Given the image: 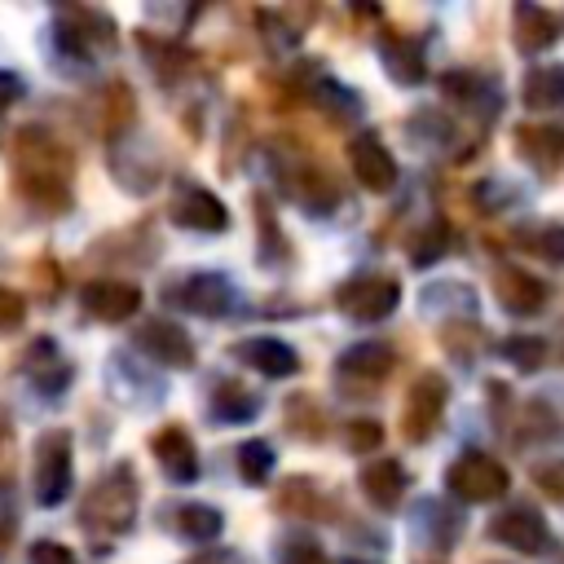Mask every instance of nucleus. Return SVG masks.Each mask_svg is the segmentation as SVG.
<instances>
[{"label": "nucleus", "mask_w": 564, "mask_h": 564, "mask_svg": "<svg viewBox=\"0 0 564 564\" xmlns=\"http://www.w3.org/2000/svg\"><path fill=\"white\" fill-rule=\"evenodd\" d=\"M13 176H18V189L48 212H62L70 203V154L40 128H26L18 137Z\"/></svg>", "instance_id": "nucleus-1"}, {"label": "nucleus", "mask_w": 564, "mask_h": 564, "mask_svg": "<svg viewBox=\"0 0 564 564\" xmlns=\"http://www.w3.org/2000/svg\"><path fill=\"white\" fill-rule=\"evenodd\" d=\"M489 533H494L502 546L520 551V555H538V551L546 546V524H542V516H538L533 507H511V511H502V516L489 524Z\"/></svg>", "instance_id": "nucleus-14"}, {"label": "nucleus", "mask_w": 564, "mask_h": 564, "mask_svg": "<svg viewBox=\"0 0 564 564\" xmlns=\"http://www.w3.org/2000/svg\"><path fill=\"white\" fill-rule=\"evenodd\" d=\"M379 441H383V427H379L375 419H352V423H348V449L370 454Z\"/></svg>", "instance_id": "nucleus-27"}, {"label": "nucleus", "mask_w": 564, "mask_h": 564, "mask_svg": "<svg viewBox=\"0 0 564 564\" xmlns=\"http://www.w3.org/2000/svg\"><path fill=\"white\" fill-rule=\"evenodd\" d=\"M18 97H22V79H18L13 70H0V110L13 106Z\"/></svg>", "instance_id": "nucleus-32"}, {"label": "nucleus", "mask_w": 564, "mask_h": 564, "mask_svg": "<svg viewBox=\"0 0 564 564\" xmlns=\"http://www.w3.org/2000/svg\"><path fill=\"white\" fill-rule=\"evenodd\" d=\"M70 480H75V471H70V432H62V427L40 432V441H35V498H40V507L66 502Z\"/></svg>", "instance_id": "nucleus-4"}, {"label": "nucleus", "mask_w": 564, "mask_h": 564, "mask_svg": "<svg viewBox=\"0 0 564 564\" xmlns=\"http://www.w3.org/2000/svg\"><path fill=\"white\" fill-rule=\"evenodd\" d=\"M238 476L247 485H264L273 476V445L269 441H242L238 445Z\"/></svg>", "instance_id": "nucleus-23"}, {"label": "nucleus", "mask_w": 564, "mask_h": 564, "mask_svg": "<svg viewBox=\"0 0 564 564\" xmlns=\"http://www.w3.org/2000/svg\"><path fill=\"white\" fill-rule=\"evenodd\" d=\"M357 480H361L366 502L379 507V511H397L405 502V489H410V476H405V467L397 458H370Z\"/></svg>", "instance_id": "nucleus-11"}, {"label": "nucleus", "mask_w": 564, "mask_h": 564, "mask_svg": "<svg viewBox=\"0 0 564 564\" xmlns=\"http://www.w3.org/2000/svg\"><path fill=\"white\" fill-rule=\"evenodd\" d=\"M137 348H141L150 361L172 366V370H189V366H194V339H189L185 326L172 322V317L145 322V326L137 330Z\"/></svg>", "instance_id": "nucleus-7"}, {"label": "nucleus", "mask_w": 564, "mask_h": 564, "mask_svg": "<svg viewBox=\"0 0 564 564\" xmlns=\"http://www.w3.org/2000/svg\"><path fill=\"white\" fill-rule=\"evenodd\" d=\"M256 405H260V401H256L242 383H220V388H216V405H212V410H216V419H229V423H234V419H251V414H256Z\"/></svg>", "instance_id": "nucleus-25"}, {"label": "nucleus", "mask_w": 564, "mask_h": 564, "mask_svg": "<svg viewBox=\"0 0 564 564\" xmlns=\"http://www.w3.org/2000/svg\"><path fill=\"white\" fill-rule=\"evenodd\" d=\"M22 313H26V300L9 286H0V335L4 330H18L22 326Z\"/></svg>", "instance_id": "nucleus-29"}, {"label": "nucleus", "mask_w": 564, "mask_h": 564, "mask_svg": "<svg viewBox=\"0 0 564 564\" xmlns=\"http://www.w3.org/2000/svg\"><path fill=\"white\" fill-rule=\"evenodd\" d=\"M189 564H242L234 551H207V555H198V560H189Z\"/></svg>", "instance_id": "nucleus-33"}, {"label": "nucleus", "mask_w": 564, "mask_h": 564, "mask_svg": "<svg viewBox=\"0 0 564 564\" xmlns=\"http://www.w3.org/2000/svg\"><path fill=\"white\" fill-rule=\"evenodd\" d=\"M348 163H352V176H357L370 194H383V189L397 185V159H392L388 145H383L379 137H370V132L348 145Z\"/></svg>", "instance_id": "nucleus-9"}, {"label": "nucleus", "mask_w": 564, "mask_h": 564, "mask_svg": "<svg viewBox=\"0 0 564 564\" xmlns=\"http://www.w3.org/2000/svg\"><path fill=\"white\" fill-rule=\"evenodd\" d=\"M344 564H366V560H344Z\"/></svg>", "instance_id": "nucleus-34"}, {"label": "nucleus", "mask_w": 564, "mask_h": 564, "mask_svg": "<svg viewBox=\"0 0 564 564\" xmlns=\"http://www.w3.org/2000/svg\"><path fill=\"white\" fill-rule=\"evenodd\" d=\"M419 247H423V251L414 256L419 264H427L432 256H441V251H445V225H432V229H427V234L419 238Z\"/></svg>", "instance_id": "nucleus-31"}, {"label": "nucleus", "mask_w": 564, "mask_h": 564, "mask_svg": "<svg viewBox=\"0 0 564 564\" xmlns=\"http://www.w3.org/2000/svg\"><path fill=\"white\" fill-rule=\"evenodd\" d=\"M172 220H176L181 229L220 234V229L229 225V212H225V203H220L216 194H207V189H198V185H185V189L176 194V203H172Z\"/></svg>", "instance_id": "nucleus-12"}, {"label": "nucleus", "mask_w": 564, "mask_h": 564, "mask_svg": "<svg viewBox=\"0 0 564 564\" xmlns=\"http://www.w3.org/2000/svg\"><path fill=\"white\" fill-rule=\"evenodd\" d=\"M335 304L352 322H379L401 304V286L383 273H357L335 291Z\"/></svg>", "instance_id": "nucleus-6"}, {"label": "nucleus", "mask_w": 564, "mask_h": 564, "mask_svg": "<svg viewBox=\"0 0 564 564\" xmlns=\"http://www.w3.org/2000/svg\"><path fill=\"white\" fill-rule=\"evenodd\" d=\"M516 145H520V154H524V163L533 167V172H555L560 163H564V132L560 128H551V123H524V128H516Z\"/></svg>", "instance_id": "nucleus-17"}, {"label": "nucleus", "mask_w": 564, "mask_h": 564, "mask_svg": "<svg viewBox=\"0 0 564 564\" xmlns=\"http://www.w3.org/2000/svg\"><path fill=\"white\" fill-rule=\"evenodd\" d=\"M22 375L44 392V397H62L70 383V361L62 357V348L53 339H35L22 357Z\"/></svg>", "instance_id": "nucleus-13"}, {"label": "nucleus", "mask_w": 564, "mask_h": 564, "mask_svg": "<svg viewBox=\"0 0 564 564\" xmlns=\"http://www.w3.org/2000/svg\"><path fill=\"white\" fill-rule=\"evenodd\" d=\"M494 291H498V304L507 313H538L546 304V282H538L524 269H498Z\"/></svg>", "instance_id": "nucleus-18"}, {"label": "nucleus", "mask_w": 564, "mask_h": 564, "mask_svg": "<svg viewBox=\"0 0 564 564\" xmlns=\"http://www.w3.org/2000/svg\"><path fill=\"white\" fill-rule=\"evenodd\" d=\"M234 352H238V361H247L264 379H286V375L300 370V352L291 344H282V339H264V335L260 339H242Z\"/></svg>", "instance_id": "nucleus-15"}, {"label": "nucleus", "mask_w": 564, "mask_h": 564, "mask_svg": "<svg viewBox=\"0 0 564 564\" xmlns=\"http://www.w3.org/2000/svg\"><path fill=\"white\" fill-rule=\"evenodd\" d=\"M132 516H137V476H132V467H110L84 502V524H93L101 533H123L132 524Z\"/></svg>", "instance_id": "nucleus-2"}, {"label": "nucleus", "mask_w": 564, "mask_h": 564, "mask_svg": "<svg viewBox=\"0 0 564 564\" xmlns=\"http://www.w3.org/2000/svg\"><path fill=\"white\" fill-rule=\"evenodd\" d=\"M524 106L529 110L564 106V66H533L524 75Z\"/></svg>", "instance_id": "nucleus-21"}, {"label": "nucleus", "mask_w": 564, "mask_h": 564, "mask_svg": "<svg viewBox=\"0 0 564 564\" xmlns=\"http://www.w3.org/2000/svg\"><path fill=\"white\" fill-rule=\"evenodd\" d=\"M445 489L463 502H498L511 489V471L489 454H458L445 471Z\"/></svg>", "instance_id": "nucleus-3"}, {"label": "nucleus", "mask_w": 564, "mask_h": 564, "mask_svg": "<svg viewBox=\"0 0 564 564\" xmlns=\"http://www.w3.org/2000/svg\"><path fill=\"white\" fill-rule=\"evenodd\" d=\"M533 251L546 256L551 264H560V260H564V225H546V229H538V234H533Z\"/></svg>", "instance_id": "nucleus-28"}, {"label": "nucleus", "mask_w": 564, "mask_h": 564, "mask_svg": "<svg viewBox=\"0 0 564 564\" xmlns=\"http://www.w3.org/2000/svg\"><path fill=\"white\" fill-rule=\"evenodd\" d=\"M388 370H392V352H388L383 344H352V348L339 357V375H344V379L361 375L366 383H375V379H383Z\"/></svg>", "instance_id": "nucleus-20"}, {"label": "nucleus", "mask_w": 564, "mask_h": 564, "mask_svg": "<svg viewBox=\"0 0 564 564\" xmlns=\"http://www.w3.org/2000/svg\"><path fill=\"white\" fill-rule=\"evenodd\" d=\"M154 458H159V467L172 485H189L198 476V449L181 427H163L154 436Z\"/></svg>", "instance_id": "nucleus-16"}, {"label": "nucleus", "mask_w": 564, "mask_h": 564, "mask_svg": "<svg viewBox=\"0 0 564 564\" xmlns=\"http://www.w3.org/2000/svg\"><path fill=\"white\" fill-rule=\"evenodd\" d=\"M172 300H176L185 313L220 317V313H229V304H234V286H229V278H220V273H189V278H181V286H176Z\"/></svg>", "instance_id": "nucleus-10"}, {"label": "nucleus", "mask_w": 564, "mask_h": 564, "mask_svg": "<svg viewBox=\"0 0 564 564\" xmlns=\"http://www.w3.org/2000/svg\"><path fill=\"white\" fill-rule=\"evenodd\" d=\"M220 529H225V520H220L216 507H203V502L176 507V533H181V538H189V542H212Z\"/></svg>", "instance_id": "nucleus-22"}, {"label": "nucleus", "mask_w": 564, "mask_h": 564, "mask_svg": "<svg viewBox=\"0 0 564 564\" xmlns=\"http://www.w3.org/2000/svg\"><path fill=\"white\" fill-rule=\"evenodd\" d=\"M445 379L436 375V370H423L419 379H414V388L405 392V401H401V436L410 441V445H423L436 427H441V414H445Z\"/></svg>", "instance_id": "nucleus-5"}, {"label": "nucleus", "mask_w": 564, "mask_h": 564, "mask_svg": "<svg viewBox=\"0 0 564 564\" xmlns=\"http://www.w3.org/2000/svg\"><path fill=\"white\" fill-rule=\"evenodd\" d=\"M31 564H75V555L62 542H35L31 546Z\"/></svg>", "instance_id": "nucleus-30"}, {"label": "nucleus", "mask_w": 564, "mask_h": 564, "mask_svg": "<svg viewBox=\"0 0 564 564\" xmlns=\"http://www.w3.org/2000/svg\"><path fill=\"white\" fill-rule=\"evenodd\" d=\"M560 40V22L538 9V4H516V48L520 53H542Z\"/></svg>", "instance_id": "nucleus-19"}, {"label": "nucleus", "mask_w": 564, "mask_h": 564, "mask_svg": "<svg viewBox=\"0 0 564 564\" xmlns=\"http://www.w3.org/2000/svg\"><path fill=\"white\" fill-rule=\"evenodd\" d=\"M278 564H330L326 560V551L317 546V538L313 533H286L282 542H278Z\"/></svg>", "instance_id": "nucleus-24"}, {"label": "nucleus", "mask_w": 564, "mask_h": 564, "mask_svg": "<svg viewBox=\"0 0 564 564\" xmlns=\"http://www.w3.org/2000/svg\"><path fill=\"white\" fill-rule=\"evenodd\" d=\"M502 357H507V361H516L520 370H538V366L546 361V344H542V339H533V335H516V339H507V344H502Z\"/></svg>", "instance_id": "nucleus-26"}, {"label": "nucleus", "mask_w": 564, "mask_h": 564, "mask_svg": "<svg viewBox=\"0 0 564 564\" xmlns=\"http://www.w3.org/2000/svg\"><path fill=\"white\" fill-rule=\"evenodd\" d=\"M79 304L97 322H123V317H132L141 308V291L132 282H119V278H97V282H88L79 291Z\"/></svg>", "instance_id": "nucleus-8"}]
</instances>
